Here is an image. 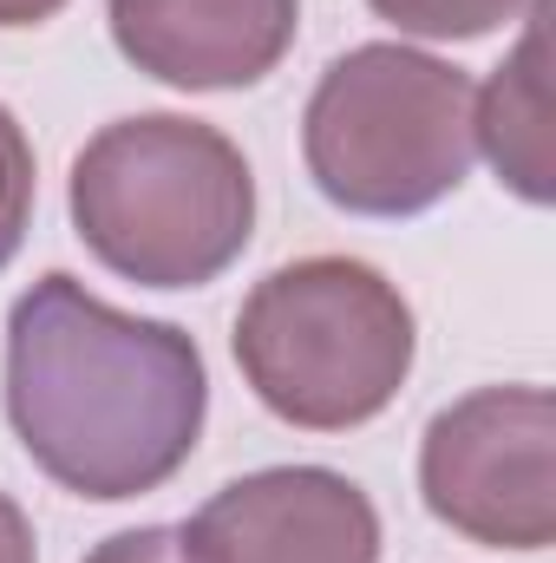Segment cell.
<instances>
[{
  "label": "cell",
  "mask_w": 556,
  "mask_h": 563,
  "mask_svg": "<svg viewBox=\"0 0 556 563\" xmlns=\"http://www.w3.org/2000/svg\"><path fill=\"white\" fill-rule=\"evenodd\" d=\"M210 413V374L177 321H144L79 276H40L7 314V420L73 498L125 505L170 485Z\"/></svg>",
  "instance_id": "6da1fadb"
},
{
  "label": "cell",
  "mask_w": 556,
  "mask_h": 563,
  "mask_svg": "<svg viewBox=\"0 0 556 563\" xmlns=\"http://www.w3.org/2000/svg\"><path fill=\"white\" fill-rule=\"evenodd\" d=\"M79 243L138 288H203L256 236L249 157L203 119L138 112L92 132L73 157Z\"/></svg>",
  "instance_id": "7a4b0ae2"
},
{
  "label": "cell",
  "mask_w": 556,
  "mask_h": 563,
  "mask_svg": "<svg viewBox=\"0 0 556 563\" xmlns=\"http://www.w3.org/2000/svg\"><path fill=\"white\" fill-rule=\"evenodd\" d=\"M230 341L249 394L276 420L301 432H347L400 400L419 321L374 263L301 256L249 288Z\"/></svg>",
  "instance_id": "3957f363"
},
{
  "label": "cell",
  "mask_w": 556,
  "mask_h": 563,
  "mask_svg": "<svg viewBox=\"0 0 556 563\" xmlns=\"http://www.w3.org/2000/svg\"><path fill=\"white\" fill-rule=\"evenodd\" d=\"M471 79L400 40L341 53L301 112L314 190L347 217H419L471 177Z\"/></svg>",
  "instance_id": "277c9868"
},
{
  "label": "cell",
  "mask_w": 556,
  "mask_h": 563,
  "mask_svg": "<svg viewBox=\"0 0 556 563\" xmlns=\"http://www.w3.org/2000/svg\"><path fill=\"white\" fill-rule=\"evenodd\" d=\"M425 511L485 551L556 544V400L551 387H478L419 439Z\"/></svg>",
  "instance_id": "5b68a950"
},
{
  "label": "cell",
  "mask_w": 556,
  "mask_h": 563,
  "mask_svg": "<svg viewBox=\"0 0 556 563\" xmlns=\"http://www.w3.org/2000/svg\"><path fill=\"white\" fill-rule=\"evenodd\" d=\"M184 563H380L374 498L327 465L230 478L177 525Z\"/></svg>",
  "instance_id": "8992f818"
},
{
  "label": "cell",
  "mask_w": 556,
  "mask_h": 563,
  "mask_svg": "<svg viewBox=\"0 0 556 563\" xmlns=\"http://www.w3.org/2000/svg\"><path fill=\"white\" fill-rule=\"evenodd\" d=\"M119 53L177 92H243L269 79L301 26V0H105Z\"/></svg>",
  "instance_id": "52a82bcc"
},
{
  "label": "cell",
  "mask_w": 556,
  "mask_h": 563,
  "mask_svg": "<svg viewBox=\"0 0 556 563\" xmlns=\"http://www.w3.org/2000/svg\"><path fill=\"white\" fill-rule=\"evenodd\" d=\"M544 20L551 0L524 7V40L504 53V66L471 92V144L491 157L498 184H511L524 203H551V73H544Z\"/></svg>",
  "instance_id": "ba28073f"
},
{
  "label": "cell",
  "mask_w": 556,
  "mask_h": 563,
  "mask_svg": "<svg viewBox=\"0 0 556 563\" xmlns=\"http://www.w3.org/2000/svg\"><path fill=\"white\" fill-rule=\"evenodd\" d=\"M367 7L413 40H485L504 20H518L531 0H367Z\"/></svg>",
  "instance_id": "9c48e42d"
},
{
  "label": "cell",
  "mask_w": 556,
  "mask_h": 563,
  "mask_svg": "<svg viewBox=\"0 0 556 563\" xmlns=\"http://www.w3.org/2000/svg\"><path fill=\"white\" fill-rule=\"evenodd\" d=\"M33 139L26 125L0 106V269L20 256L26 230H33Z\"/></svg>",
  "instance_id": "30bf717a"
},
{
  "label": "cell",
  "mask_w": 556,
  "mask_h": 563,
  "mask_svg": "<svg viewBox=\"0 0 556 563\" xmlns=\"http://www.w3.org/2000/svg\"><path fill=\"white\" fill-rule=\"evenodd\" d=\"M86 563H184L177 558V525H138V531H112L105 544H92Z\"/></svg>",
  "instance_id": "8fae6325"
},
{
  "label": "cell",
  "mask_w": 556,
  "mask_h": 563,
  "mask_svg": "<svg viewBox=\"0 0 556 563\" xmlns=\"http://www.w3.org/2000/svg\"><path fill=\"white\" fill-rule=\"evenodd\" d=\"M0 563H40L33 551V525H26V511L0 492Z\"/></svg>",
  "instance_id": "7c38bea8"
},
{
  "label": "cell",
  "mask_w": 556,
  "mask_h": 563,
  "mask_svg": "<svg viewBox=\"0 0 556 563\" xmlns=\"http://www.w3.org/2000/svg\"><path fill=\"white\" fill-rule=\"evenodd\" d=\"M66 0H0V26H40V20H53Z\"/></svg>",
  "instance_id": "4fadbf2b"
}]
</instances>
